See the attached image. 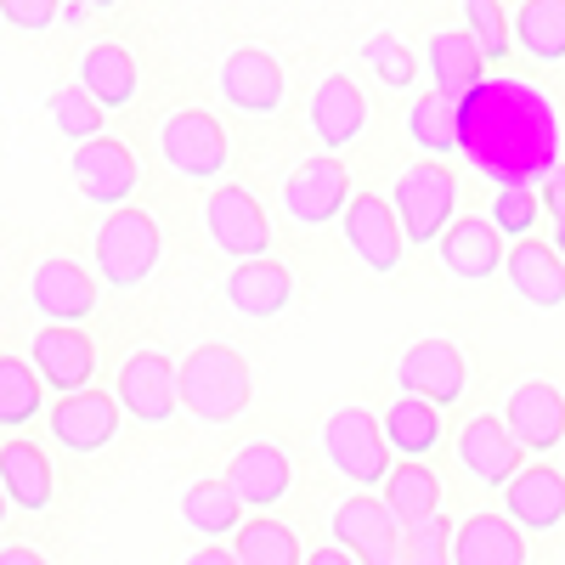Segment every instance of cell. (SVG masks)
I'll return each mask as SVG.
<instances>
[{
  "instance_id": "6da1fadb",
  "label": "cell",
  "mask_w": 565,
  "mask_h": 565,
  "mask_svg": "<svg viewBox=\"0 0 565 565\" xmlns=\"http://www.w3.org/2000/svg\"><path fill=\"white\" fill-rule=\"evenodd\" d=\"M559 108L543 97L532 79L487 74L458 103V153L498 186H537L565 159Z\"/></svg>"
},
{
  "instance_id": "7a4b0ae2",
  "label": "cell",
  "mask_w": 565,
  "mask_h": 565,
  "mask_svg": "<svg viewBox=\"0 0 565 565\" xmlns=\"http://www.w3.org/2000/svg\"><path fill=\"white\" fill-rule=\"evenodd\" d=\"M181 413H193L199 424H232L249 413V362L232 345H199L193 356H181Z\"/></svg>"
},
{
  "instance_id": "3957f363",
  "label": "cell",
  "mask_w": 565,
  "mask_h": 565,
  "mask_svg": "<svg viewBox=\"0 0 565 565\" xmlns=\"http://www.w3.org/2000/svg\"><path fill=\"white\" fill-rule=\"evenodd\" d=\"M322 452H328V463H334L356 492L385 487L391 469H396V452H391L380 418H373L367 407H334V413H328V424H322Z\"/></svg>"
},
{
  "instance_id": "277c9868",
  "label": "cell",
  "mask_w": 565,
  "mask_h": 565,
  "mask_svg": "<svg viewBox=\"0 0 565 565\" xmlns=\"http://www.w3.org/2000/svg\"><path fill=\"white\" fill-rule=\"evenodd\" d=\"M452 204H458V181L447 164L436 159H418L396 175L391 186V210L402 221V238L418 249V244H441V232L452 226Z\"/></svg>"
},
{
  "instance_id": "5b68a950",
  "label": "cell",
  "mask_w": 565,
  "mask_h": 565,
  "mask_svg": "<svg viewBox=\"0 0 565 565\" xmlns=\"http://www.w3.org/2000/svg\"><path fill=\"white\" fill-rule=\"evenodd\" d=\"M164 255V238H159V221L148 210H114L97 232V271L103 282H114V289H141V282L153 277Z\"/></svg>"
},
{
  "instance_id": "8992f818",
  "label": "cell",
  "mask_w": 565,
  "mask_h": 565,
  "mask_svg": "<svg viewBox=\"0 0 565 565\" xmlns=\"http://www.w3.org/2000/svg\"><path fill=\"white\" fill-rule=\"evenodd\" d=\"M159 153L186 181H221L226 159H232V141L210 108H181L159 125Z\"/></svg>"
},
{
  "instance_id": "52a82bcc",
  "label": "cell",
  "mask_w": 565,
  "mask_h": 565,
  "mask_svg": "<svg viewBox=\"0 0 565 565\" xmlns=\"http://www.w3.org/2000/svg\"><path fill=\"white\" fill-rule=\"evenodd\" d=\"M328 532H334V548H345L356 565H396L402 559V537H407L380 492L345 498L334 509V521H328Z\"/></svg>"
},
{
  "instance_id": "ba28073f",
  "label": "cell",
  "mask_w": 565,
  "mask_h": 565,
  "mask_svg": "<svg viewBox=\"0 0 565 565\" xmlns=\"http://www.w3.org/2000/svg\"><path fill=\"white\" fill-rule=\"evenodd\" d=\"M351 175L334 153H322V159H306L289 170V181H282V215H289L295 226H328V221H340L345 204H351Z\"/></svg>"
},
{
  "instance_id": "9c48e42d",
  "label": "cell",
  "mask_w": 565,
  "mask_h": 565,
  "mask_svg": "<svg viewBox=\"0 0 565 565\" xmlns=\"http://www.w3.org/2000/svg\"><path fill=\"white\" fill-rule=\"evenodd\" d=\"M204 226H210V244L221 249V255H232V260H260L266 249H271V221H266V210L244 193V186H215V193L204 199Z\"/></svg>"
},
{
  "instance_id": "30bf717a",
  "label": "cell",
  "mask_w": 565,
  "mask_h": 565,
  "mask_svg": "<svg viewBox=\"0 0 565 565\" xmlns=\"http://www.w3.org/2000/svg\"><path fill=\"white\" fill-rule=\"evenodd\" d=\"M175 373H181V367H175L164 351H130L125 367H119V385H114L119 413H130L136 424H164V418H175V407H181Z\"/></svg>"
},
{
  "instance_id": "8fae6325",
  "label": "cell",
  "mask_w": 565,
  "mask_h": 565,
  "mask_svg": "<svg viewBox=\"0 0 565 565\" xmlns=\"http://www.w3.org/2000/svg\"><path fill=\"white\" fill-rule=\"evenodd\" d=\"M396 385H402V396L430 402V407L441 413V407H452V402L463 396L469 362H463V351H458L452 340H418V345H407V356L396 362Z\"/></svg>"
},
{
  "instance_id": "7c38bea8",
  "label": "cell",
  "mask_w": 565,
  "mask_h": 565,
  "mask_svg": "<svg viewBox=\"0 0 565 565\" xmlns=\"http://www.w3.org/2000/svg\"><path fill=\"white\" fill-rule=\"evenodd\" d=\"M68 170H74L79 199L103 204L108 215L125 210V199L136 193V181H141V164H136V153L125 148L119 136H97V141H85V148H74Z\"/></svg>"
},
{
  "instance_id": "4fadbf2b",
  "label": "cell",
  "mask_w": 565,
  "mask_h": 565,
  "mask_svg": "<svg viewBox=\"0 0 565 565\" xmlns=\"http://www.w3.org/2000/svg\"><path fill=\"white\" fill-rule=\"evenodd\" d=\"M29 300L45 317V328H79L90 311H97V277H90L79 260H40L29 277Z\"/></svg>"
},
{
  "instance_id": "5bb4252c",
  "label": "cell",
  "mask_w": 565,
  "mask_h": 565,
  "mask_svg": "<svg viewBox=\"0 0 565 565\" xmlns=\"http://www.w3.org/2000/svg\"><path fill=\"white\" fill-rule=\"evenodd\" d=\"M340 232H345L351 255H356L367 271H396V266H402L407 238H402V221H396L391 199L356 193V199L345 204V215H340Z\"/></svg>"
},
{
  "instance_id": "9a60e30c",
  "label": "cell",
  "mask_w": 565,
  "mask_h": 565,
  "mask_svg": "<svg viewBox=\"0 0 565 565\" xmlns=\"http://www.w3.org/2000/svg\"><path fill=\"white\" fill-rule=\"evenodd\" d=\"M503 424H509V436L521 441V452L565 447V396H559V385H548V380L514 385L509 407H503Z\"/></svg>"
},
{
  "instance_id": "2e32d148",
  "label": "cell",
  "mask_w": 565,
  "mask_h": 565,
  "mask_svg": "<svg viewBox=\"0 0 565 565\" xmlns=\"http://www.w3.org/2000/svg\"><path fill=\"white\" fill-rule=\"evenodd\" d=\"M221 481L238 492L244 509H277L282 498H289V487H295V463H289V452H282L277 441H249V447H238V458L226 463Z\"/></svg>"
},
{
  "instance_id": "e0dca14e",
  "label": "cell",
  "mask_w": 565,
  "mask_h": 565,
  "mask_svg": "<svg viewBox=\"0 0 565 565\" xmlns=\"http://www.w3.org/2000/svg\"><path fill=\"white\" fill-rule=\"evenodd\" d=\"M458 463L481 487H509L526 469V452H521V441L509 436V424H498L492 413H481V418H469L463 430H458Z\"/></svg>"
},
{
  "instance_id": "ac0fdd59",
  "label": "cell",
  "mask_w": 565,
  "mask_h": 565,
  "mask_svg": "<svg viewBox=\"0 0 565 565\" xmlns=\"http://www.w3.org/2000/svg\"><path fill=\"white\" fill-rule=\"evenodd\" d=\"M29 362L40 385H52L57 396H79L90 391V373H97V345L85 340V328H40Z\"/></svg>"
},
{
  "instance_id": "d6986e66",
  "label": "cell",
  "mask_w": 565,
  "mask_h": 565,
  "mask_svg": "<svg viewBox=\"0 0 565 565\" xmlns=\"http://www.w3.org/2000/svg\"><path fill=\"white\" fill-rule=\"evenodd\" d=\"M221 97L238 114H277L282 108V63L266 45H238L221 63Z\"/></svg>"
},
{
  "instance_id": "ffe728a7",
  "label": "cell",
  "mask_w": 565,
  "mask_h": 565,
  "mask_svg": "<svg viewBox=\"0 0 565 565\" xmlns=\"http://www.w3.org/2000/svg\"><path fill=\"white\" fill-rule=\"evenodd\" d=\"M119 402L108 396V391H79V396H57V407H52V436H57V447H68V452H103L114 436H119Z\"/></svg>"
},
{
  "instance_id": "44dd1931",
  "label": "cell",
  "mask_w": 565,
  "mask_h": 565,
  "mask_svg": "<svg viewBox=\"0 0 565 565\" xmlns=\"http://www.w3.org/2000/svg\"><path fill=\"white\" fill-rule=\"evenodd\" d=\"M289 300H295V271L277 255H260V260H244V266L226 271V306L238 317H249V322L282 317Z\"/></svg>"
},
{
  "instance_id": "7402d4cb",
  "label": "cell",
  "mask_w": 565,
  "mask_h": 565,
  "mask_svg": "<svg viewBox=\"0 0 565 565\" xmlns=\"http://www.w3.org/2000/svg\"><path fill=\"white\" fill-rule=\"evenodd\" d=\"M503 514L521 532H554L565 521V469L526 463L521 476L503 487Z\"/></svg>"
},
{
  "instance_id": "603a6c76",
  "label": "cell",
  "mask_w": 565,
  "mask_h": 565,
  "mask_svg": "<svg viewBox=\"0 0 565 565\" xmlns=\"http://www.w3.org/2000/svg\"><path fill=\"white\" fill-rule=\"evenodd\" d=\"M311 130L328 153H345L351 141H362L367 130V97L356 90L351 74H328L317 90H311Z\"/></svg>"
},
{
  "instance_id": "cb8c5ba5",
  "label": "cell",
  "mask_w": 565,
  "mask_h": 565,
  "mask_svg": "<svg viewBox=\"0 0 565 565\" xmlns=\"http://www.w3.org/2000/svg\"><path fill=\"white\" fill-rule=\"evenodd\" d=\"M452 565H526V532L509 514H463L452 532Z\"/></svg>"
},
{
  "instance_id": "d4e9b609",
  "label": "cell",
  "mask_w": 565,
  "mask_h": 565,
  "mask_svg": "<svg viewBox=\"0 0 565 565\" xmlns=\"http://www.w3.org/2000/svg\"><path fill=\"white\" fill-rule=\"evenodd\" d=\"M441 266L452 271V277H463V282H481V277H492L498 266H503V232L487 221V215H458L447 232H441Z\"/></svg>"
},
{
  "instance_id": "484cf974",
  "label": "cell",
  "mask_w": 565,
  "mask_h": 565,
  "mask_svg": "<svg viewBox=\"0 0 565 565\" xmlns=\"http://www.w3.org/2000/svg\"><path fill=\"white\" fill-rule=\"evenodd\" d=\"M503 277H509V289L521 295L526 306H537V311L565 306V260L554 255V244H537V238L509 244V255H503Z\"/></svg>"
},
{
  "instance_id": "4316f807",
  "label": "cell",
  "mask_w": 565,
  "mask_h": 565,
  "mask_svg": "<svg viewBox=\"0 0 565 565\" xmlns=\"http://www.w3.org/2000/svg\"><path fill=\"white\" fill-rule=\"evenodd\" d=\"M424 63H430V79L447 103H463L469 90H476L487 79V57H481V45L469 40L463 29H441L430 34V45H424Z\"/></svg>"
},
{
  "instance_id": "83f0119b",
  "label": "cell",
  "mask_w": 565,
  "mask_h": 565,
  "mask_svg": "<svg viewBox=\"0 0 565 565\" xmlns=\"http://www.w3.org/2000/svg\"><path fill=\"white\" fill-rule=\"evenodd\" d=\"M0 492H7L12 509H29V514H40L45 503H52L57 476H52V458H45V447H34V441H23V436L0 447Z\"/></svg>"
},
{
  "instance_id": "f1b7e54d",
  "label": "cell",
  "mask_w": 565,
  "mask_h": 565,
  "mask_svg": "<svg viewBox=\"0 0 565 565\" xmlns=\"http://www.w3.org/2000/svg\"><path fill=\"white\" fill-rule=\"evenodd\" d=\"M380 498H385V509L396 514V526H402V532L441 521V481H436V469H430V463L402 458V463L391 469V481L380 487Z\"/></svg>"
},
{
  "instance_id": "f546056e",
  "label": "cell",
  "mask_w": 565,
  "mask_h": 565,
  "mask_svg": "<svg viewBox=\"0 0 565 565\" xmlns=\"http://www.w3.org/2000/svg\"><path fill=\"white\" fill-rule=\"evenodd\" d=\"M79 85L90 90V103H97L103 114L130 108V103H136V57L125 52L119 40H97V45L79 57Z\"/></svg>"
},
{
  "instance_id": "4dcf8cb0",
  "label": "cell",
  "mask_w": 565,
  "mask_h": 565,
  "mask_svg": "<svg viewBox=\"0 0 565 565\" xmlns=\"http://www.w3.org/2000/svg\"><path fill=\"white\" fill-rule=\"evenodd\" d=\"M181 526L199 537H238L244 532V503L226 481H193L181 492Z\"/></svg>"
},
{
  "instance_id": "1f68e13d",
  "label": "cell",
  "mask_w": 565,
  "mask_h": 565,
  "mask_svg": "<svg viewBox=\"0 0 565 565\" xmlns=\"http://www.w3.org/2000/svg\"><path fill=\"white\" fill-rule=\"evenodd\" d=\"M514 52L532 63H565V0H521L514 7Z\"/></svg>"
},
{
  "instance_id": "d6a6232c",
  "label": "cell",
  "mask_w": 565,
  "mask_h": 565,
  "mask_svg": "<svg viewBox=\"0 0 565 565\" xmlns=\"http://www.w3.org/2000/svg\"><path fill=\"white\" fill-rule=\"evenodd\" d=\"M380 430H385L391 452H402V458L424 463V452H430V447L441 441V413H436L430 402L396 396V402L385 407V418H380Z\"/></svg>"
},
{
  "instance_id": "836d02e7",
  "label": "cell",
  "mask_w": 565,
  "mask_h": 565,
  "mask_svg": "<svg viewBox=\"0 0 565 565\" xmlns=\"http://www.w3.org/2000/svg\"><path fill=\"white\" fill-rule=\"evenodd\" d=\"M232 559H238V565H306L300 537L282 526V521H271V514L244 521V532L232 537Z\"/></svg>"
},
{
  "instance_id": "e575fe53",
  "label": "cell",
  "mask_w": 565,
  "mask_h": 565,
  "mask_svg": "<svg viewBox=\"0 0 565 565\" xmlns=\"http://www.w3.org/2000/svg\"><path fill=\"white\" fill-rule=\"evenodd\" d=\"M407 136L424 153H458V103H447L441 90H424L407 108Z\"/></svg>"
},
{
  "instance_id": "d590c367",
  "label": "cell",
  "mask_w": 565,
  "mask_h": 565,
  "mask_svg": "<svg viewBox=\"0 0 565 565\" xmlns=\"http://www.w3.org/2000/svg\"><path fill=\"white\" fill-rule=\"evenodd\" d=\"M40 396H45V385H40L34 362L0 356V430H18V424H29V418L40 413Z\"/></svg>"
},
{
  "instance_id": "8d00e7d4",
  "label": "cell",
  "mask_w": 565,
  "mask_h": 565,
  "mask_svg": "<svg viewBox=\"0 0 565 565\" xmlns=\"http://www.w3.org/2000/svg\"><path fill=\"white\" fill-rule=\"evenodd\" d=\"M52 125H57V136L74 141V148H85V141L103 136V108L90 103V90L74 79V85L52 90Z\"/></svg>"
},
{
  "instance_id": "74e56055",
  "label": "cell",
  "mask_w": 565,
  "mask_h": 565,
  "mask_svg": "<svg viewBox=\"0 0 565 565\" xmlns=\"http://www.w3.org/2000/svg\"><path fill=\"white\" fill-rule=\"evenodd\" d=\"M463 34L481 45L487 63H503L514 52V23L498 0H463Z\"/></svg>"
},
{
  "instance_id": "f35d334b",
  "label": "cell",
  "mask_w": 565,
  "mask_h": 565,
  "mask_svg": "<svg viewBox=\"0 0 565 565\" xmlns=\"http://www.w3.org/2000/svg\"><path fill=\"white\" fill-rule=\"evenodd\" d=\"M537 210H543V193H537V186H498L487 221L503 232L509 244H526L532 226H537Z\"/></svg>"
},
{
  "instance_id": "ab89813d",
  "label": "cell",
  "mask_w": 565,
  "mask_h": 565,
  "mask_svg": "<svg viewBox=\"0 0 565 565\" xmlns=\"http://www.w3.org/2000/svg\"><path fill=\"white\" fill-rule=\"evenodd\" d=\"M362 57H367V68L380 74L391 90H413V79H418V57L407 52L396 34H373V40L362 45Z\"/></svg>"
},
{
  "instance_id": "60d3db41",
  "label": "cell",
  "mask_w": 565,
  "mask_h": 565,
  "mask_svg": "<svg viewBox=\"0 0 565 565\" xmlns=\"http://www.w3.org/2000/svg\"><path fill=\"white\" fill-rule=\"evenodd\" d=\"M396 565H452V526L430 521V526H413L402 537V559Z\"/></svg>"
},
{
  "instance_id": "b9f144b4",
  "label": "cell",
  "mask_w": 565,
  "mask_h": 565,
  "mask_svg": "<svg viewBox=\"0 0 565 565\" xmlns=\"http://www.w3.org/2000/svg\"><path fill=\"white\" fill-rule=\"evenodd\" d=\"M0 18H7L12 29L40 34V29L57 23V0H0Z\"/></svg>"
},
{
  "instance_id": "7bdbcfd3",
  "label": "cell",
  "mask_w": 565,
  "mask_h": 565,
  "mask_svg": "<svg viewBox=\"0 0 565 565\" xmlns=\"http://www.w3.org/2000/svg\"><path fill=\"white\" fill-rule=\"evenodd\" d=\"M543 204H548V215H565V164L543 181Z\"/></svg>"
},
{
  "instance_id": "ee69618b",
  "label": "cell",
  "mask_w": 565,
  "mask_h": 565,
  "mask_svg": "<svg viewBox=\"0 0 565 565\" xmlns=\"http://www.w3.org/2000/svg\"><path fill=\"white\" fill-rule=\"evenodd\" d=\"M181 565H238V559H232V548H221V543H204V548L186 554Z\"/></svg>"
},
{
  "instance_id": "f6af8a7d",
  "label": "cell",
  "mask_w": 565,
  "mask_h": 565,
  "mask_svg": "<svg viewBox=\"0 0 565 565\" xmlns=\"http://www.w3.org/2000/svg\"><path fill=\"white\" fill-rule=\"evenodd\" d=\"M0 565H45V554L29 548V543H7V548H0Z\"/></svg>"
},
{
  "instance_id": "bcb514c9",
  "label": "cell",
  "mask_w": 565,
  "mask_h": 565,
  "mask_svg": "<svg viewBox=\"0 0 565 565\" xmlns=\"http://www.w3.org/2000/svg\"><path fill=\"white\" fill-rule=\"evenodd\" d=\"M306 565H356L345 548H334V543H328V548H317V554H306Z\"/></svg>"
},
{
  "instance_id": "7dc6e473",
  "label": "cell",
  "mask_w": 565,
  "mask_h": 565,
  "mask_svg": "<svg viewBox=\"0 0 565 565\" xmlns=\"http://www.w3.org/2000/svg\"><path fill=\"white\" fill-rule=\"evenodd\" d=\"M554 255L565 260V215H554Z\"/></svg>"
},
{
  "instance_id": "c3c4849f",
  "label": "cell",
  "mask_w": 565,
  "mask_h": 565,
  "mask_svg": "<svg viewBox=\"0 0 565 565\" xmlns=\"http://www.w3.org/2000/svg\"><path fill=\"white\" fill-rule=\"evenodd\" d=\"M79 7H97V12H108V7H119V0H79Z\"/></svg>"
},
{
  "instance_id": "681fc988",
  "label": "cell",
  "mask_w": 565,
  "mask_h": 565,
  "mask_svg": "<svg viewBox=\"0 0 565 565\" xmlns=\"http://www.w3.org/2000/svg\"><path fill=\"white\" fill-rule=\"evenodd\" d=\"M7 509H12V503H7V492H0V521H7Z\"/></svg>"
}]
</instances>
